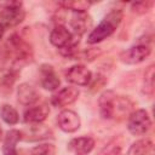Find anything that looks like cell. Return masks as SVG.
I'll return each mask as SVG.
<instances>
[{
  "label": "cell",
  "instance_id": "6da1fadb",
  "mask_svg": "<svg viewBox=\"0 0 155 155\" xmlns=\"http://www.w3.org/2000/svg\"><path fill=\"white\" fill-rule=\"evenodd\" d=\"M122 19V12L121 10H113L110 11L103 19L102 22L90 31L87 36V42L90 45L98 44L107 38H109L119 27Z\"/></svg>",
  "mask_w": 155,
  "mask_h": 155
},
{
  "label": "cell",
  "instance_id": "7a4b0ae2",
  "mask_svg": "<svg viewBox=\"0 0 155 155\" xmlns=\"http://www.w3.org/2000/svg\"><path fill=\"white\" fill-rule=\"evenodd\" d=\"M25 17L24 8L19 1H8L1 4L0 7V23L4 28H13L23 22Z\"/></svg>",
  "mask_w": 155,
  "mask_h": 155
},
{
  "label": "cell",
  "instance_id": "3957f363",
  "mask_svg": "<svg viewBox=\"0 0 155 155\" xmlns=\"http://www.w3.org/2000/svg\"><path fill=\"white\" fill-rule=\"evenodd\" d=\"M127 119V128L133 136H144L151 127V120L145 109L133 110Z\"/></svg>",
  "mask_w": 155,
  "mask_h": 155
},
{
  "label": "cell",
  "instance_id": "277c9868",
  "mask_svg": "<svg viewBox=\"0 0 155 155\" xmlns=\"http://www.w3.org/2000/svg\"><path fill=\"white\" fill-rule=\"evenodd\" d=\"M50 42L58 50L79 44V36L73 34L65 25L58 24L50 33Z\"/></svg>",
  "mask_w": 155,
  "mask_h": 155
},
{
  "label": "cell",
  "instance_id": "5b68a950",
  "mask_svg": "<svg viewBox=\"0 0 155 155\" xmlns=\"http://www.w3.org/2000/svg\"><path fill=\"white\" fill-rule=\"evenodd\" d=\"M150 53H151L150 46H148L145 44H138V45H134V46L122 51L119 56V59L124 64L133 65V64H139L143 61H145V58H148Z\"/></svg>",
  "mask_w": 155,
  "mask_h": 155
},
{
  "label": "cell",
  "instance_id": "8992f818",
  "mask_svg": "<svg viewBox=\"0 0 155 155\" xmlns=\"http://www.w3.org/2000/svg\"><path fill=\"white\" fill-rule=\"evenodd\" d=\"M79 94H80V91L78 87H74V86L62 87L51 97V104L57 108L68 107L79 98Z\"/></svg>",
  "mask_w": 155,
  "mask_h": 155
},
{
  "label": "cell",
  "instance_id": "52a82bcc",
  "mask_svg": "<svg viewBox=\"0 0 155 155\" xmlns=\"http://www.w3.org/2000/svg\"><path fill=\"white\" fill-rule=\"evenodd\" d=\"M57 124L58 127L65 132V133H73L80 128V116L70 110V109H64L58 114L57 117Z\"/></svg>",
  "mask_w": 155,
  "mask_h": 155
},
{
  "label": "cell",
  "instance_id": "ba28073f",
  "mask_svg": "<svg viewBox=\"0 0 155 155\" xmlns=\"http://www.w3.org/2000/svg\"><path fill=\"white\" fill-rule=\"evenodd\" d=\"M65 78L76 86H87L92 80V73L82 64H75L68 69Z\"/></svg>",
  "mask_w": 155,
  "mask_h": 155
},
{
  "label": "cell",
  "instance_id": "9c48e42d",
  "mask_svg": "<svg viewBox=\"0 0 155 155\" xmlns=\"http://www.w3.org/2000/svg\"><path fill=\"white\" fill-rule=\"evenodd\" d=\"M48 114H50V108L46 103L34 104V105H30L28 109H25L23 114V121L29 125L41 124L42 121L46 120Z\"/></svg>",
  "mask_w": 155,
  "mask_h": 155
},
{
  "label": "cell",
  "instance_id": "30bf717a",
  "mask_svg": "<svg viewBox=\"0 0 155 155\" xmlns=\"http://www.w3.org/2000/svg\"><path fill=\"white\" fill-rule=\"evenodd\" d=\"M133 103L128 97L125 96H117L115 93L113 98V104H111V119H125L128 117V115L133 111L132 110Z\"/></svg>",
  "mask_w": 155,
  "mask_h": 155
},
{
  "label": "cell",
  "instance_id": "8fae6325",
  "mask_svg": "<svg viewBox=\"0 0 155 155\" xmlns=\"http://www.w3.org/2000/svg\"><path fill=\"white\" fill-rule=\"evenodd\" d=\"M70 27L76 36H81L91 29L92 18L87 12H73L70 17Z\"/></svg>",
  "mask_w": 155,
  "mask_h": 155
},
{
  "label": "cell",
  "instance_id": "7c38bea8",
  "mask_svg": "<svg viewBox=\"0 0 155 155\" xmlns=\"http://www.w3.org/2000/svg\"><path fill=\"white\" fill-rule=\"evenodd\" d=\"M40 84L41 87L47 91H56L59 87L61 80L54 69L50 64H42L40 68Z\"/></svg>",
  "mask_w": 155,
  "mask_h": 155
},
{
  "label": "cell",
  "instance_id": "4fadbf2b",
  "mask_svg": "<svg viewBox=\"0 0 155 155\" xmlns=\"http://www.w3.org/2000/svg\"><path fill=\"white\" fill-rule=\"evenodd\" d=\"M17 96H18V102L23 105H27V107L36 104V102L40 98V94L36 91V88L34 86H31L30 84H27V82L21 84L18 86Z\"/></svg>",
  "mask_w": 155,
  "mask_h": 155
},
{
  "label": "cell",
  "instance_id": "5bb4252c",
  "mask_svg": "<svg viewBox=\"0 0 155 155\" xmlns=\"http://www.w3.org/2000/svg\"><path fill=\"white\" fill-rule=\"evenodd\" d=\"M94 148V140L91 137H78L69 142L68 149L75 155H87Z\"/></svg>",
  "mask_w": 155,
  "mask_h": 155
},
{
  "label": "cell",
  "instance_id": "9a60e30c",
  "mask_svg": "<svg viewBox=\"0 0 155 155\" xmlns=\"http://www.w3.org/2000/svg\"><path fill=\"white\" fill-rule=\"evenodd\" d=\"M22 132L18 130H10L5 138L2 144V154L4 155H18L17 153V143L22 139Z\"/></svg>",
  "mask_w": 155,
  "mask_h": 155
},
{
  "label": "cell",
  "instance_id": "2e32d148",
  "mask_svg": "<svg viewBox=\"0 0 155 155\" xmlns=\"http://www.w3.org/2000/svg\"><path fill=\"white\" fill-rule=\"evenodd\" d=\"M154 143L145 138L134 142L127 150L126 155H154Z\"/></svg>",
  "mask_w": 155,
  "mask_h": 155
},
{
  "label": "cell",
  "instance_id": "e0dca14e",
  "mask_svg": "<svg viewBox=\"0 0 155 155\" xmlns=\"http://www.w3.org/2000/svg\"><path fill=\"white\" fill-rule=\"evenodd\" d=\"M115 96V92L108 90L104 91L99 99H98V105H99V114L103 119H111V104H113V98Z\"/></svg>",
  "mask_w": 155,
  "mask_h": 155
},
{
  "label": "cell",
  "instance_id": "ac0fdd59",
  "mask_svg": "<svg viewBox=\"0 0 155 155\" xmlns=\"http://www.w3.org/2000/svg\"><path fill=\"white\" fill-rule=\"evenodd\" d=\"M58 5L62 6L64 10H70L71 12H87V8L92 4L84 0H67L58 2Z\"/></svg>",
  "mask_w": 155,
  "mask_h": 155
},
{
  "label": "cell",
  "instance_id": "d6986e66",
  "mask_svg": "<svg viewBox=\"0 0 155 155\" xmlns=\"http://www.w3.org/2000/svg\"><path fill=\"white\" fill-rule=\"evenodd\" d=\"M0 117L7 125H16L18 122V120H19V115H18L17 110L10 104L1 105V108H0Z\"/></svg>",
  "mask_w": 155,
  "mask_h": 155
},
{
  "label": "cell",
  "instance_id": "ffe728a7",
  "mask_svg": "<svg viewBox=\"0 0 155 155\" xmlns=\"http://www.w3.org/2000/svg\"><path fill=\"white\" fill-rule=\"evenodd\" d=\"M16 78H17V71L15 69L6 71L2 75V78H0V91L2 92L4 90H6V93H8V92L11 93V90L16 81Z\"/></svg>",
  "mask_w": 155,
  "mask_h": 155
},
{
  "label": "cell",
  "instance_id": "44dd1931",
  "mask_svg": "<svg viewBox=\"0 0 155 155\" xmlns=\"http://www.w3.org/2000/svg\"><path fill=\"white\" fill-rule=\"evenodd\" d=\"M154 65H150L144 73V91L149 96H153L154 93Z\"/></svg>",
  "mask_w": 155,
  "mask_h": 155
},
{
  "label": "cell",
  "instance_id": "7402d4cb",
  "mask_svg": "<svg viewBox=\"0 0 155 155\" xmlns=\"http://www.w3.org/2000/svg\"><path fill=\"white\" fill-rule=\"evenodd\" d=\"M56 147L50 143H44L34 147L30 151V155H54Z\"/></svg>",
  "mask_w": 155,
  "mask_h": 155
},
{
  "label": "cell",
  "instance_id": "603a6c76",
  "mask_svg": "<svg viewBox=\"0 0 155 155\" xmlns=\"http://www.w3.org/2000/svg\"><path fill=\"white\" fill-rule=\"evenodd\" d=\"M153 1H149V0H145V1H136V2H132V10L133 12L136 13H139V15H143L145 12H148L151 6H153Z\"/></svg>",
  "mask_w": 155,
  "mask_h": 155
},
{
  "label": "cell",
  "instance_id": "cb8c5ba5",
  "mask_svg": "<svg viewBox=\"0 0 155 155\" xmlns=\"http://www.w3.org/2000/svg\"><path fill=\"white\" fill-rule=\"evenodd\" d=\"M4 31H5V28H4V25L0 23V39L2 38V35H4Z\"/></svg>",
  "mask_w": 155,
  "mask_h": 155
},
{
  "label": "cell",
  "instance_id": "d4e9b609",
  "mask_svg": "<svg viewBox=\"0 0 155 155\" xmlns=\"http://www.w3.org/2000/svg\"><path fill=\"white\" fill-rule=\"evenodd\" d=\"M1 138H2V130L0 128V140H1Z\"/></svg>",
  "mask_w": 155,
  "mask_h": 155
}]
</instances>
